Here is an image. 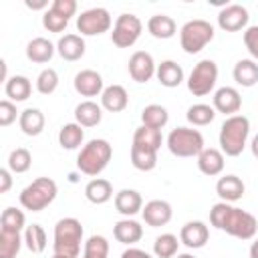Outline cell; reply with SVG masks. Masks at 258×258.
<instances>
[{
  "mask_svg": "<svg viewBox=\"0 0 258 258\" xmlns=\"http://www.w3.org/2000/svg\"><path fill=\"white\" fill-rule=\"evenodd\" d=\"M75 91L81 95V97H97L103 93V77L93 71V69H83L75 75Z\"/></svg>",
  "mask_w": 258,
  "mask_h": 258,
  "instance_id": "2e32d148",
  "label": "cell"
},
{
  "mask_svg": "<svg viewBox=\"0 0 258 258\" xmlns=\"http://www.w3.org/2000/svg\"><path fill=\"white\" fill-rule=\"evenodd\" d=\"M46 244H48V238L40 224H30L24 228V246L32 254H42L46 250Z\"/></svg>",
  "mask_w": 258,
  "mask_h": 258,
  "instance_id": "1f68e13d",
  "label": "cell"
},
{
  "mask_svg": "<svg viewBox=\"0 0 258 258\" xmlns=\"http://www.w3.org/2000/svg\"><path fill=\"white\" fill-rule=\"evenodd\" d=\"M198 161V169L204 173V175H208V177H214V175H220L222 171H224V153L220 151V149H216V147H204L202 149V153L196 157Z\"/></svg>",
  "mask_w": 258,
  "mask_h": 258,
  "instance_id": "ac0fdd59",
  "label": "cell"
},
{
  "mask_svg": "<svg viewBox=\"0 0 258 258\" xmlns=\"http://www.w3.org/2000/svg\"><path fill=\"white\" fill-rule=\"evenodd\" d=\"M155 77L157 81L167 87V89H173V87H179L183 83V69L181 64H177L175 60H161L157 64V71H155Z\"/></svg>",
  "mask_w": 258,
  "mask_h": 258,
  "instance_id": "83f0119b",
  "label": "cell"
},
{
  "mask_svg": "<svg viewBox=\"0 0 258 258\" xmlns=\"http://www.w3.org/2000/svg\"><path fill=\"white\" fill-rule=\"evenodd\" d=\"M129 105V95L123 85H109L101 93V107L109 113H121Z\"/></svg>",
  "mask_w": 258,
  "mask_h": 258,
  "instance_id": "e0dca14e",
  "label": "cell"
},
{
  "mask_svg": "<svg viewBox=\"0 0 258 258\" xmlns=\"http://www.w3.org/2000/svg\"><path fill=\"white\" fill-rule=\"evenodd\" d=\"M69 24V18L60 16L58 12H54L52 8H48L44 14H42V26L48 30V32H62Z\"/></svg>",
  "mask_w": 258,
  "mask_h": 258,
  "instance_id": "7bdbcfd3",
  "label": "cell"
},
{
  "mask_svg": "<svg viewBox=\"0 0 258 258\" xmlns=\"http://www.w3.org/2000/svg\"><path fill=\"white\" fill-rule=\"evenodd\" d=\"M32 165V155L26 147H16L8 155V169L12 173H26Z\"/></svg>",
  "mask_w": 258,
  "mask_h": 258,
  "instance_id": "60d3db41",
  "label": "cell"
},
{
  "mask_svg": "<svg viewBox=\"0 0 258 258\" xmlns=\"http://www.w3.org/2000/svg\"><path fill=\"white\" fill-rule=\"evenodd\" d=\"M83 139H85V129L79 123H67L58 131V143L62 149H69V151L77 149V147H81Z\"/></svg>",
  "mask_w": 258,
  "mask_h": 258,
  "instance_id": "836d02e7",
  "label": "cell"
},
{
  "mask_svg": "<svg viewBox=\"0 0 258 258\" xmlns=\"http://www.w3.org/2000/svg\"><path fill=\"white\" fill-rule=\"evenodd\" d=\"M141 216H143V222L151 228H161L165 224L171 222V216H173V210H171V204L165 202V200H149L143 210H141Z\"/></svg>",
  "mask_w": 258,
  "mask_h": 258,
  "instance_id": "7c38bea8",
  "label": "cell"
},
{
  "mask_svg": "<svg viewBox=\"0 0 258 258\" xmlns=\"http://www.w3.org/2000/svg\"><path fill=\"white\" fill-rule=\"evenodd\" d=\"M250 258H258V240L252 242V246H250Z\"/></svg>",
  "mask_w": 258,
  "mask_h": 258,
  "instance_id": "816d5d0a",
  "label": "cell"
},
{
  "mask_svg": "<svg viewBox=\"0 0 258 258\" xmlns=\"http://www.w3.org/2000/svg\"><path fill=\"white\" fill-rule=\"evenodd\" d=\"M177 258H196V256H194V254H187V252H185V254H177Z\"/></svg>",
  "mask_w": 258,
  "mask_h": 258,
  "instance_id": "f5cc1de1",
  "label": "cell"
},
{
  "mask_svg": "<svg viewBox=\"0 0 258 258\" xmlns=\"http://www.w3.org/2000/svg\"><path fill=\"white\" fill-rule=\"evenodd\" d=\"M250 14L242 4H228L218 12V26L226 32H238L248 28Z\"/></svg>",
  "mask_w": 258,
  "mask_h": 258,
  "instance_id": "8fae6325",
  "label": "cell"
},
{
  "mask_svg": "<svg viewBox=\"0 0 258 258\" xmlns=\"http://www.w3.org/2000/svg\"><path fill=\"white\" fill-rule=\"evenodd\" d=\"M83 242V224L77 218H60L54 226V254L79 258Z\"/></svg>",
  "mask_w": 258,
  "mask_h": 258,
  "instance_id": "277c9868",
  "label": "cell"
},
{
  "mask_svg": "<svg viewBox=\"0 0 258 258\" xmlns=\"http://www.w3.org/2000/svg\"><path fill=\"white\" fill-rule=\"evenodd\" d=\"M212 103H214L212 107H214L218 113H224L226 117L238 115V111L242 109V97H240V91L234 89V87H220V89L214 93Z\"/></svg>",
  "mask_w": 258,
  "mask_h": 258,
  "instance_id": "5bb4252c",
  "label": "cell"
},
{
  "mask_svg": "<svg viewBox=\"0 0 258 258\" xmlns=\"http://www.w3.org/2000/svg\"><path fill=\"white\" fill-rule=\"evenodd\" d=\"M165 143L175 157H198L204 149V135L191 127H175L169 131Z\"/></svg>",
  "mask_w": 258,
  "mask_h": 258,
  "instance_id": "8992f818",
  "label": "cell"
},
{
  "mask_svg": "<svg viewBox=\"0 0 258 258\" xmlns=\"http://www.w3.org/2000/svg\"><path fill=\"white\" fill-rule=\"evenodd\" d=\"M56 194H58V185L54 179L36 177L32 183H28L20 191L18 200H20V206L28 212H42L44 208H48L54 202Z\"/></svg>",
  "mask_w": 258,
  "mask_h": 258,
  "instance_id": "5b68a950",
  "label": "cell"
},
{
  "mask_svg": "<svg viewBox=\"0 0 258 258\" xmlns=\"http://www.w3.org/2000/svg\"><path fill=\"white\" fill-rule=\"evenodd\" d=\"M111 22L113 20H111L109 10L95 6L89 10H83L77 16V30L81 32V36H99L111 28Z\"/></svg>",
  "mask_w": 258,
  "mask_h": 258,
  "instance_id": "30bf717a",
  "label": "cell"
},
{
  "mask_svg": "<svg viewBox=\"0 0 258 258\" xmlns=\"http://www.w3.org/2000/svg\"><path fill=\"white\" fill-rule=\"evenodd\" d=\"M85 198L95 204V206H101V204H107L111 198H113V185L109 179H103V177H95L91 179L87 185H85Z\"/></svg>",
  "mask_w": 258,
  "mask_h": 258,
  "instance_id": "f1b7e54d",
  "label": "cell"
},
{
  "mask_svg": "<svg viewBox=\"0 0 258 258\" xmlns=\"http://www.w3.org/2000/svg\"><path fill=\"white\" fill-rule=\"evenodd\" d=\"M212 40H214V26L202 18L185 22L179 30V44L187 54H198Z\"/></svg>",
  "mask_w": 258,
  "mask_h": 258,
  "instance_id": "52a82bcc",
  "label": "cell"
},
{
  "mask_svg": "<svg viewBox=\"0 0 258 258\" xmlns=\"http://www.w3.org/2000/svg\"><path fill=\"white\" fill-rule=\"evenodd\" d=\"M161 143H163V135H161L159 129L141 125L133 133V145H139V147H145V149H151V151H159Z\"/></svg>",
  "mask_w": 258,
  "mask_h": 258,
  "instance_id": "4dcf8cb0",
  "label": "cell"
},
{
  "mask_svg": "<svg viewBox=\"0 0 258 258\" xmlns=\"http://www.w3.org/2000/svg\"><path fill=\"white\" fill-rule=\"evenodd\" d=\"M54 52H56V46L48 38H44V36H36V38H32L26 44V58L32 60V62H36V64L50 62L52 56H54Z\"/></svg>",
  "mask_w": 258,
  "mask_h": 258,
  "instance_id": "d6986e66",
  "label": "cell"
},
{
  "mask_svg": "<svg viewBox=\"0 0 258 258\" xmlns=\"http://www.w3.org/2000/svg\"><path fill=\"white\" fill-rule=\"evenodd\" d=\"M244 46H246V50L250 52L252 60L258 62V24L248 26V28L244 30Z\"/></svg>",
  "mask_w": 258,
  "mask_h": 258,
  "instance_id": "ee69618b",
  "label": "cell"
},
{
  "mask_svg": "<svg viewBox=\"0 0 258 258\" xmlns=\"http://www.w3.org/2000/svg\"><path fill=\"white\" fill-rule=\"evenodd\" d=\"M113 236L117 242L125 244V246H133L141 240L143 236V226L131 218H123L113 226Z\"/></svg>",
  "mask_w": 258,
  "mask_h": 258,
  "instance_id": "44dd1931",
  "label": "cell"
},
{
  "mask_svg": "<svg viewBox=\"0 0 258 258\" xmlns=\"http://www.w3.org/2000/svg\"><path fill=\"white\" fill-rule=\"evenodd\" d=\"M210 240V230L204 222L200 220H191L187 224L181 226V232H179V242L185 244L189 250H198V248H204Z\"/></svg>",
  "mask_w": 258,
  "mask_h": 258,
  "instance_id": "9a60e30c",
  "label": "cell"
},
{
  "mask_svg": "<svg viewBox=\"0 0 258 258\" xmlns=\"http://www.w3.org/2000/svg\"><path fill=\"white\" fill-rule=\"evenodd\" d=\"M26 228V216L22 210L14 208V206H8L4 208L2 216H0V230H6V232H22Z\"/></svg>",
  "mask_w": 258,
  "mask_h": 258,
  "instance_id": "d590c367",
  "label": "cell"
},
{
  "mask_svg": "<svg viewBox=\"0 0 258 258\" xmlns=\"http://www.w3.org/2000/svg\"><path fill=\"white\" fill-rule=\"evenodd\" d=\"M127 69H129V75H131V79L135 83H147L157 71V67L153 62V56L149 52H145V50L133 52L131 58H129Z\"/></svg>",
  "mask_w": 258,
  "mask_h": 258,
  "instance_id": "4fadbf2b",
  "label": "cell"
},
{
  "mask_svg": "<svg viewBox=\"0 0 258 258\" xmlns=\"http://www.w3.org/2000/svg\"><path fill=\"white\" fill-rule=\"evenodd\" d=\"M50 8L54 12H58L60 16H64V18H71L77 12V2L75 0H52Z\"/></svg>",
  "mask_w": 258,
  "mask_h": 258,
  "instance_id": "bcb514c9",
  "label": "cell"
},
{
  "mask_svg": "<svg viewBox=\"0 0 258 258\" xmlns=\"http://www.w3.org/2000/svg\"><path fill=\"white\" fill-rule=\"evenodd\" d=\"M16 117H20L18 111H16V105L12 101H8V99L0 101V127L12 125L16 121Z\"/></svg>",
  "mask_w": 258,
  "mask_h": 258,
  "instance_id": "f6af8a7d",
  "label": "cell"
},
{
  "mask_svg": "<svg viewBox=\"0 0 258 258\" xmlns=\"http://www.w3.org/2000/svg\"><path fill=\"white\" fill-rule=\"evenodd\" d=\"M26 6H28V8H32V10H42V8H46V6H48V2H46V0H36V2L26 0Z\"/></svg>",
  "mask_w": 258,
  "mask_h": 258,
  "instance_id": "681fc988",
  "label": "cell"
},
{
  "mask_svg": "<svg viewBox=\"0 0 258 258\" xmlns=\"http://www.w3.org/2000/svg\"><path fill=\"white\" fill-rule=\"evenodd\" d=\"M147 30L153 38H159V40H167L171 36H175L177 32V24L171 16L167 14H153L149 20H147Z\"/></svg>",
  "mask_w": 258,
  "mask_h": 258,
  "instance_id": "4316f807",
  "label": "cell"
},
{
  "mask_svg": "<svg viewBox=\"0 0 258 258\" xmlns=\"http://www.w3.org/2000/svg\"><path fill=\"white\" fill-rule=\"evenodd\" d=\"M4 93L8 97V101H16V103H22L26 101L30 95H32V83L28 77L24 75H12L8 77V81L4 83Z\"/></svg>",
  "mask_w": 258,
  "mask_h": 258,
  "instance_id": "603a6c76",
  "label": "cell"
},
{
  "mask_svg": "<svg viewBox=\"0 0 258 258\" xmlns=\"http://www.w3.org/2000/svg\"><path fill=\"white\" fill-rule=\"evenodd\" d=\"M177 250H179V240L173 234H161L153 242L155 258H173L177 256Z\"/></svg>",
  "mask_w": 258,
  "mask_h": 258,
  "instance_id": "f35d334b",
  "label": "cell"
},
{
  "mask_svg": "<svg viewBox=\"0 0 258 258\" xmlns=\"http://www.w3.org/2000/svg\"><path fill=\"white\" fill-rule=\"evenodd\" d=\"M121 258H153L149 252H145V250H141V248H127L123 254H121Z\"/></svg>",
  "mask_w": 258,
  "mask_h": 258,
  "instance_id": "c3c4849f",
  "label": "cell"
},
{
  "mask_svg": "<svg viewBox=\"0 0 258 258\" xmlns=\"http://www.w3.org/2000/svg\"><path fill=\"white\" fill-rule=\"evenodd\" d=\"M58 89V73L50 67L42 69L36 77V91L40 95H52Z\"/></svg>",
  "mask_w": 258,
  "mask_h": 258,
  "instance_id": "b9f144b4",
  "label": "cell"
},
{
  "mask_svg": "<svg viewBox=\"0 0 258 258\" xmlns=\"http://www.w3.org/2000/svg\"><path fill=\"white\" fill-rule=\"evenodd\" d=\"M115 208L119 214L131 218L143 210V198L135 189H121L115 194Z\"/></svg>",
  "mask_w": 258,
  "mask_h": 258,
  "instance_id": "cb8c5ba5",
  "label": "cell"
},
{
  "mask_svg": "<svg viewBox=\"0 0 258 258\" xmlns=\"http://www.w3.org/2000/svg\"><path fill=\"white\" fill-rule=\"evenodd\" d=\"M167 121H169V113H167V109L163 105L153 103V105H147L141 111V123L145 127H153V129H159L161 131L167 125Z\"/></svg>",
  "mask_w": 258,
  "mask_h": 258,
  "instance_id": "d6a6232c",
  "label": "cell"
},
{
  "mask_svg": "<svg viewBox=\"0 0 258 258\" xmlns=\"http://www.w3.org/2000/svg\"><path fill=\"white\" fill-rule=\"evenodd\" d=\"M210 224L238 240H252L258 232V220L250 212L228 202H218L210 210Z\"/></svg>",
  "mask_w": 258,
  "mask_h": 258,
  "instance_id": "6da1fadb",
  "label": "cell"
},
{
  "mask_svg": "<svg viewBox=\"0 0 258 258\" xmlns=\"http://www.w3.org/2000/svg\"><path fill=\"white\" fill-rule=\"evenodd\" d=\"M81 258H109V242L105 236L93 234L83 244V256Z\"/></svg>",
  "mask_w": 258,
  "mask_h": 258,
  "instance_id": "ab89813d",
  "label": "cell"
},
{
  "mask_svg": "<svg viewBox=\"0 0 258 258\" xmlns=\"http://www.w3.org/2000/svg\"><path fill=\"white\" fill-rule=\"evenodd\" d=\"M232 77L234 81L240 85V87H254L258 83V62L252 60V58H242L234 64V71H232Z\"/></svg>",
  "mask_w": 258,
  "mask_h": 258,
  "instance_id": "f546056e",
  "label": "cell"
},
{
  "mask_svg": "<svg viewBox=\"0 0 258 258\" xmlns=\"http://www.w3.org/2000/svg\"><path fill=\"white\" fill-rule=\"evenodd\" d=\"M103 119V107L95 101H81L75 107V123L81 127H97Z\"/></svg>",
  "mask_w": 258,
  "mask_h": 258,
  "instance_id": "d4e9b609",
  "label": "cell"
},
{
  "mask_svg": "<svg viewBox=\"0 0 258 258\" xmlns=\"http://www.w3.org/2000/svg\"><path fill=\"white\" fill-rule=\"evenodd\" d=\"M44 123H46L44 113H42L40 109H32V107L24 109V111L20 113V117H18V125H20V129H22V133L28 135V137L40 135V133L44 131Z\"/></svg>",
  "mask_w": 258,
  "mask_h": 258,
  "instance_id": "484cf974",
  "label": "cell"
},
{
  "mask_svg": "<svg viewBox=\"0 0 258 258\" xmlns=\"http://www.w3.org/2000/svg\"><path fill=\"white\" fill-rule=\"evenodd\" d=\"M24 244V236L20 232L0 230V258H16Z\"/></svg>",
  "mask_w": 258,
  "mask_h": 258,
  "instance_id": "8d00e7d4",
  "label": "cell"
},
{
  "mask_svg": "<svg viewBox=\"0 0 258 258\" xmlns=\"http://www.w3.org/2000/svg\"><path fill=\"white\" fill-rule=\"evenodd\" d=\"M111 157H113V147L107 139H91L81 147L77 155V167L81 173L97 177L109 165Z\"/></svg>",
  "mask_w": 258,
  "mask_h": 258,
  "instance_id": "3957f363",
  "label": "cell"
},
{
  "mask_svg": "<svg viewBox=\"0 0 258 258\" xmlns=\"http://www.w3.org/2000/svg\"><path fill=\"white\" fill-rule=\"evenodd\" d=\"M56 52L60 54L62 60L75 62L79 58H83L85 54V40L81 34H64L60 36V40L56 42Z\"/></svg>",
  "mask_w": 258,
  "mask_h": 258,
  "instance_id": "7402d4cb",
  "label": "cell"
},
{
  "mask_svg": "<svg viewBox=\"0 0 258 258\" xmlns=\"http://www.w3.org/2000/svg\"><path fill=\"white\" fill-rule=\"evenodd\" d=\"M141 30H143V24H141L139 16H135L131 12H123L115 20L111 40L117 48H129L137 42V38L141 36Z\"/></svg>",
  "mask_w": 258,
  "mask_h": 258,
  "instance_id": "9c48e42d",
  "label": "cell"
},
{
  "mask_svg": "<svg viewBox=\"0 0 258 258\" xmlns=\"http://www.w3.org/2000/svg\"><path fill=\"white\" fill-rule=\"evenodd\" d=\"M244 191H246V185L238 175H224L216 183V194L220 196L222 202H228V204L238 202L244 196Z\"/></svg>",
  "mask_w": 258,
  "mask_h": 258,
  "instance_id": "ffe728a7",
  "label": "cell"
},
{
  "mask_svg": "<svg viewBox=\"0 0 258 258\" xmlns=\"http://www.w3.org/2000/svg\"><path fill=\"white\" fill-rule=\"evenodd\" d=\"M250 149H252V155L258 157V133L252 137V143H250Z\"/></svg>",
  "mask_w": 258,
  "mask_h": 258,
  "instance_id": "f907efd6",
  "label": "cell"
},
{
  "mask_svg": "<svg viewBox=\"0 0 258 258\" xmlns=\"http://www.w3.org/2000/svg\"><path fill=\"white\" fill-rule=\"evenodd\" d=\"M52 258H67V256H58V254H54V256H52Z\"/></svg>",
  "mask_w": 258,
  "mask_h": 258,
  "instance_id": "db71d44e",
  "label": "cell"
},
{
  "mask_svg": "<svg viewBox=\"0 0 258 258\" xmlns=\"http://www.w3.org/2000/svg\"><path fill=\"white\" fill-rule=\"evenodd\" d=\"M216 81H218V64L210 58H204L191 69L187 77V89L194 97H206L208 93L214 91Z\"/></svg>",
  "mask_w": 258,
  "mask_h": 258,
  "instance_id": "ba28073f",
  "label": "cell"
},
{
  "mask_svg": "<svg viewBox=\"0 0 258 258\" xmlns=\"http://www.w3.org/2000/svg\"><path fill=\"white\" fill-rule=\"evenodd\" d=\"M250 135V121L244 115H232L226 117V121L220 127V151L228 157H238L248 143Z\"/></svg>",
  "mask_w": 258,
  "mask_h": 258,
  "instance_id": "7a4b0ae2",
  "label": "cell"
},
{
  "mask_svg": "<svg viewBox=\"0 0 258 258\" xmlns=\"http://www.w3.org/2000/svg\"><path fill=\"white\" fill-rule=\"evenodd\" d=\"M131 165L139 171H151L157 165V151L139 147V145H131Z\"/></svg>",
  "mask_w": 258,
  "mask_h": 258,
  "instance_id": "e575fe53",
  "label": "cell"
},
{
  "mask_svg": "<svg viewBox=\"0 0 258 258\" xmlns=\"http://www.w3.org/2000/svg\"><path fill=\"white\" fill-rule=\"evenodd\" d=\"M214 117H216V109L212 105H206V103H196L185 113V119L194 127H206L214 121Z\"/></svg>",
  "mask_w": 258,
  "mask_h": 258,
  "instance_id": "74e56055",
  "label": "cell"
},
{
  "mask_svg": "<svg viewBox=\"0 0 258 258\" xmlns=\"http://www.w3.org/2000/svg\"><path fill=\"white\" fill-rule=\"evenodd\" d=\"M10 169L8 167H2L0 169V194H8L10 187H12V177H10Z\"/></svg>",
  "mask_w": 258,
  "mask_h": 258,
  "instance_id": "7dc6e473",
  "label": "cell"
}]
</instances>
